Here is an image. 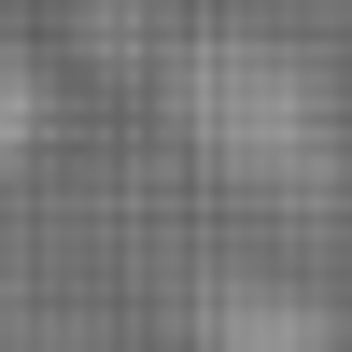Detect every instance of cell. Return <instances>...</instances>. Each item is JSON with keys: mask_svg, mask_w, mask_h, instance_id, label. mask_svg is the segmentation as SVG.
<instances>
[{"mask_svg": "<svg viewBox=\"0 0 352 352\" xmlns=\"http://www.w3.org/2000/svg\"><path fill=\"white\" fill-rule=\"evenodd\" d=\"M28 127H43V56H28L14 28H0V169L28 155Z\"/></svg>", "mask_w": 352, "mask_h": 352, "instance_id": "1", "label": "cell"}]
</instances>
